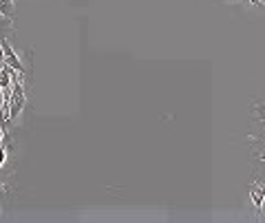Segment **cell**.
I'll use <instances>...</instances> for the list:
<instances>
[{"label":"cell","mask_w":265,"mask_h":223,"mask_svg":"<svg viewBox=\"0 0 265 223\" xmlns=\"http://www.w3.org/2000/svg\"><path fill=\"white\" fill-rule=\"evenodd\" d=\"M27 106V100H24V86H22V75L16 73L13 75V91H11V100H9V119H16L20 113Z\"/></svg>","instance_id":"6da1fadb"},{"label":"cell","mask_w":265,"mask_h":223,"mask_svg":"<svg viewBox=\"0 0 265 223\" xmlns=\"http://www.w3.org/2000/svg\"><path fill=\"white\" fill-rule=\"evenodd\" d=\"M4 161H7V150L0 148V166H4Z\"/></svg>","instance_id":"5b68a950"},{"label":"cell","mask_w":265,"mask_h":223,"mask_svg":"<svg viewBox=\"0 0 265 223\" xmlns=\"http://www.w3.org/2000/svg\"><path fill=\"white\" fill-rule=\"evenodd\" d=\"M13 16V0H0V18L11 20Z\"/></svg>","instance_id":"277c9868"},{"label":"cell","mask_w":265,"mask_h":223,"mask_svg":"<svg viewBox=\"0 0 265 223\" xmlns=\"http://www.w3.org/2000/svg\"><path fill=\"white\" fill-rule=\"evenodd\" d=\"M0 44H2V51H4V64H9V67L16 71V73H20L24 78V67H22V62H20L18 53L13 51V47L4 38H0Z\"/></svg>","instance_id":"7a4b0ae2"},{"label":"cell","mask_w":265,"mask_h":223,"mask_svg":"<svg viewBox=\"0 0 265 223\" xmlns=\"http://www.w3.org/2000/svg\"><path fill=\"white\" fill-rule=\"evenodd\" d=\"M250 4H254V7H261V9H265V2L263 0H248Z\"/></svg>","instance_id":"8992f818"},{"label":"cell","mask_w":265,"mask_h":223,"mask_svg":"<svg viewBox=\"0 0 265 223\" xmlns=\"http://www.w3.org/2000/svg\"><path fill=\"white\" fill-rule=\"evenodd\" d=\"M250 199H252L254 208H257V215H261L263 204H265V184H252V188H250Z\"/></svg>","instance_id":"3957f363"},{"label":"cell","mask_w":265,"mask_h":223,"mask_svg":"<svg viewBox=\"0 0 265 223\" xmlns=\"http://www.w3.org/2000/svg\"><path fill=\"white\" fill-rule=\"evenodd\" d=\"M0 62H4V51H2V44H0Z\"/></svg>","instance_id":"52a82bcc"},{"label":"cell","mask_w":265,"mask_h":223,"mask_svg":"<svg viewBox=\"0 0 265 223\" xmlns=\"http://www.w3.org/2000/svg\"><path fill=\"white\" fill-rule=\"evenodd\" d=\"M4 135H7V133H4V130H2V128H0V141H2V139H4Z\"/></svg>","instance_id":"ba28073f"}]
</instances>
